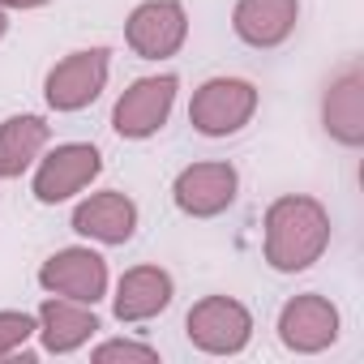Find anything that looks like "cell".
<instances>
[{
    "label": "cell",
    "instance_id": "obj_1",
    "mask_svg": "<svg viewBox=\"0 0 364 364\" xmlns=\"http://www.w3.org/2000/svg\"><path fill=\"white\" fill-rule=\"evenodd\" d=\"M330 245V215L313 198H279L266 210V262L283 274L309 270Z\"/></svg>",
    "mask_w": 364,
    "mask_h": 364
},
{
    "label": "cell",
    "instance_id": "obj_2",
    "mask_svg": "<svg viewBox=\"0 0 364 364\" xmlns=\"http://www.w3.org/2000/svg\"><path fill=\"white\" fill-rule=\"evenodd\" d=\"M253 107H257V90L249 82H240V77H210L193 95L189 120L206 137H228V133H236V129L249 124Z\"/></svg>",
    "mask_w": 364,
    "mask_h": 364
},
{
    "label": "cell",
    "instance_id": "obj_3",
    "mask_svg": "<svg viewBox=\"0 0 364 364\" xmlns=\"http://www.w3.org/2000/svg\"><path fill=\"white\" fill-rule=\"evenodd\" d=\"M189 338H193V347H202V351H210V355H236L245 343H249V334H253V317H249V309L245 304H236V300H228V296H206V300H198L193 309H189Z\"/></svg>",
    "mask_w": 364,
    "mask_h": 364
},
{
    "label": "cell",
    "instance_id": "obj_4",
    "mask_svg": "<svg viewBox=\"0 0 364 364\" xmlns=\"http://www.w3.org/2000/svg\"><path fill=\"white\" fill-rule=\"evenodd\" d=\"M189 35V18L176 0H146L129 14V26H124V39L137 56L146 60H163V56H176L180 43Z\"/></svg>",
    "mask_w": 364,
    "mask_h": 364
},
{
    "label": "cell",
    "instance_id": "obj_5",
    "mask_svg": "<svg viewBox=\"0 0 364 364\" xmlns=\"http://www.w3.org/2000/svg\"><path fill=\"white\" fill-rule=\"evenodd\" d=\"M176 90H180L176 77H141V82H133V86L120 95L116 112H112V129H116L120 137H133V141L159 133V129L167 124V116H171Z\"/></svg>",
    "mask_w": 364,
    "mask_h": 364
},
{
    "label": "cell",
    "instance_id": "obj_6",
    "mask_svg": "<svg viewBox=\"0 0 364 364\" xmlns=\"http://www.w3.org/2000/svg\"><path fill=\"white\" fill-rule=\"evenodd\" d=\"M99 171H103V159H99L95 146H82V141L56 146V150L39 163V171H35V198H39L43 206H56V202L73 198L77 189H86Z\"/></svg>",
    "mask_w": 364,
    "mask_h": 364
},
{
    "label": "cell",
    "instance_id": "obj_7",
    "mask_svg": "<svg viewBox=\"0 0 364 364\" xmlns=\"http://www.w3.org/2000/svg\"><path fill=\"white\" fill-rule=\"evenodd\" d=\"M103 82H107V52L103 48L73 52L48 73V103L56 112H82L99 99Z\"/></svg>",
    "mask_w": 364,
    "mask_h": 364
},
{
    "label": "cell",
    "instance_id": "obj_8",
    "mask_svg": "<svg viewBox=\"0 0 364 364\" xmlns=\"http://www.w3.org/2000/svg\"><path fill=\"white\" fill-rule=\"evenodd\" d=\"M176 206L193 219H215L236 202V167L232 163H193L176 176Z\"/></svg>",
    "mask_w": 364,
    "mask_h": 364
},
{
    "label": "cell",
    "instance_id": "obj_9",
    "mask_svg": "<svg viewBox=\"0 0 364 364\" xmlns=\"http://www.w3.org/2000/svg\"><path fill=\"white\" fill-rule=\"evenodd\" d=\"M39 283L48 291H56V296L77 300V304H95L103 296V287H107V266L90 249H65V253H56V257L43 262Z\"/></svg>",
    "mask_w": 364,
    "mask_h": 364
},
{
    "label": "cell",
    "instance_id": "obj_10",
    "mask_svg": "<svg viewBox=\"0 0 364 364\" xmlns=\"http://www.w3.org/2000/svg\"><path fill=\"white\" fill-rule=\"evenodd\" d=\"M279 338L291 351H326L338 338V313L326 296H296L279 313Z\"/></svg>",
    "mask_w": 364,
    "mask_h": 364
},
{
    "label": "cell",
    "instance_id": "obj_11",
    "mask_svg": "<svg viewBox=\"0 0 364 364\" xmlns=\"http://www.w3.org/2000/svg\"><path fill=\"white\" fill-rule=\"evenodd\" d=\"M296 18H300L296 0H240L232 26L249 48H279L296 31Z\"/></svg>",
    "mask_w": 364,
    "mask_h": 364
},
{
    "label": "cell",
    "instance_id": "obj_12",
    "mask_svg": "<svg viewBox=\"0 0 364 364\" xmlns=\"http://www.w3.org/2000/svg\"><path fill=\"white\" fill-rule=\"evenodd\" d=\"M137 228V206L124 193H95L73 210V232L103 240V245H124Z\"/></svg>",
    "mask_w": 364,
    "mask_h": 364
},
{
    "label": "cell",
    "instance_id": "obj_13",
    "mask_svg": "<svg viewBox=\"0 0 364 364\" xmlns=\"http://www.w3.org/2000/svg\"><path fill=\"white\" fill-rule=\"evenodd\" d=\"M171 304V274L159 266H137L116 287V317L120 321H146Z\"/></svg>",
    "mask_w": 364,
    "mask_h": 364
},
{
    "label": "cell",
    "instance_id": "obj_14",
    "mask_svg": "<svg viewBox=\"0 0 364 364\" xmlns=\"http://www.w3.org/2000/svg\"><path fill=\"white\" fill-rule=\"evenodd\" d=\"M39 330H43V347L52 355H65V351H77L95 330V313L77 300H43L39 309Z\"/></svg>",
    "mask_w": 364,
    "mask_h": 364
},
{
    "label": "cell",
    "instance_id": "obj_15",
    "mask_svg": "<svg viewBox=\"0 0 364 364\" xmlns=\"http://www.w3.org/2000/svg\"><path fill=\"white\" fill-rule=\"evenodd\" d=\"M326 129L343 146L364 141V82H360V69H347L330 86V95H326Z\"/></svg>",
    "mask_w": 364,
    "mask_h": 364
},
{
    "label": "cell",
    "instance_id": "obj_16",
    "mask_svg": "<svg viewBox=\"0 0 364 364\" xmlns=\"http://www.w3.org/2000/svg\"><path fill=\"white\" fill-rule=\"evenodd\" d=\"M48 146V124L39 116H9L0 124V176H22Z\"/></svg>",
    "mask_w": 364,
    "mask_h": 364
},
{
    "label": "cell",
    "instance_id": "obj_17",
    "mask_svg": "<svg viewBox=\"0 0 364 364\" xmlns=\"http://www.w3.org/2000/svg\"><path fill=\"white\" fill-rule=\"evenodd\" d=\"M35 330H39V326H35V317H26V313H0V360H5L9 351H18Z\"/></svg>",
    "mask_w": 364,
    "mask_h": 364
},
{
    "label": "cell",
    "instance_id": "obj_18",
    "mask_svg": "<svg viewBox=\"0 0 364 364\" xmlns=\"http://www.w3.org/2000/svg\"><path fill=\"white\" fill-rule=\"evenodd\" d=\"M112 360H137V364H154L159 355H154V347H141V343H103L99 351H95V364H112Z\"/></svg>",
    "mask_w": 364,
    "mask_h": 364
},
{
    "label": "cell",
    "instance_id": "obj_19",
    "mask_svg": "<svg viewBox=\"0 0 364 364\" xmlns=\"http://www.w3.org/2000/svg\"><path fill=\"white\" fill-rule=\"evenodd\" d=\"M5 9H39V5H48V0H0Z\"/></svg>",
    "mask_w": 364,
    "mask_h": 364
},
{
    "label": "cell",
    "instance_id": "obj_20",
    "mask_svg": "<svg viewBox=\"0 0 364 364\" xmlns=\"http://www.w3.org/2000/svg\"><path fill=\"white\" fill-rule=\"evenodd\" d=\"M5 26H9V18H5V5H0V39H5Z\"/></svg>",
    "mask_w": 364,
    "mask_h": 364
}]
</instances>
